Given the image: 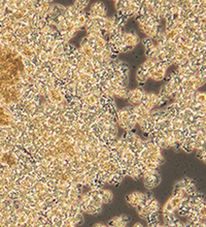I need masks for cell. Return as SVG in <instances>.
I'll return each mask as SVG.
<instances>
[{"label":"cell","instance_id":"cell-1","mask_svg":"<svg viewBox=\"0 0 206 227\" xmlns=\"http://www.w3.org/2000/svg\"><path fill=\"white\" fill-rule=\"evenodd\" d=\"M144 94H145V91H143L141 88L132 89L128 91L126 99L131 103V105H136L138 103H141V99Z\"/></svg>","mask_w":206,"mask_h":227},{"label":"cell","instance_id":"cell-2","mask_svg":"<svg viewBox=\"0 0 206 227\" xmlns=\"http://www.w3.org/2000/svg\"><path fill=\"white\" fill-rule=\"evenodd\" d=\"M122 38L124 43L131 49H134L137 44L140 43L139 36L136 33H134V32H123Z\"/></svg>","mask_w":206,"mask_h":227},{"label":"cell","instance_id":"cell-3","mask_svg":"<svg viewBox=\"0 0 206 227\" xmlns=\"http://www.w3.org/2000/svg\"><path fill=\"white\" fill-rule=\"evenodd\" d=\"M146 73H148V78H151V80L159 82V81H162L165 78L167 70H165L164 68L160 67V66H159V67L154 66L153 68H151V69H148L146 71Z\"/></svg>","mask_w":206,"mask_h":227},{"label":"cell","instance_id":"cell-4","mask_svg":"<svg viewBox=\"0 0 206 227\" xmlns=\"http://www.w3.org/2000/svg\"><path fill=\"white\" fill-rule=\"evenodd\" d=\"M78 51H80V55L86 57V58H88L89 60L93 58V56H94V51H93V49L91 48L90 46H88V44H85V46H80V49H78Z\"/></svg>","mask_w":206,"mask_h":227},{"label":"cell","instance_id":"cell-5","mask_svg":"<svg viewBox=\"0 0 206 227\" xmlns=\"http://www.w3.org/2000/svg\"><path fill=\"white\" fill-rule=\"evenodd\" d=\"M148 76L146 71H144L143 69H142L141 66H140V67H138V69H137V71H136V81L138 82L139 85L142 86L144 83L146 82V80H148Z\"/></svg>","mask_w":206,"mask_h":227},{"label":"cell","instance_id":"cell-6","mask_svg":"<svg viewBox=\"0 0 206 227\" xmlns=\"http://www.w3.org/2000/svg\"><path fill=\"white\" fill-rule=\"evenodd\" d=\"M98 193H99V196L101 197L102 202L108 203V202L112 199V193H111V191H109V190L98 189Z\"/></svg>","mask_w":206,"mask_h":227},{"label":"cell","instance_id":"cell-7","mask_svg":"<svg viewBox=\"0 0 206 227\" xmlns=\"http://www.w3.org/2000/svg\"><path fill=\"white\" fill-rule=\"evenodd\" d=\"M128 88L127 87H123V86H119L117 88H116L114 90V96L119 98H127V94H128Z\"/></svg>","mask_w":206,"mask_h":227},{"label":"cell","instance_id":"cell-8","mask_svg":"<svg viewBox=\"0 0 206 227\" xmlns=\"http://www.w3.org/2000/svg\"><path fill=\"white\" fill-rule=\"evenodd\" d=\"M87 20H88V16L84 13V11L80 14V17H78V19H77L76 24L80 27V29L84 28V27H85L86 23H87Z\"/></svg>","mask_w":206,"mask_h":227},{"label":"cell","instance_id":"cell-9","mask_svg":"<svg viewBox=\"0 0 206 227\" xmlns=\"http://www.w3.org/2000/svg\"><path fill=\"white\" fill-rule=\"evenodd\" d=\"M206 94L204 92H197L195 96V101L199 104H205Z\"/></svg>","mask_w":206,"mask_h":227},{"label":"cell","instance_id":"cell-10","mask_svg":"<svg viewBox=\"0 0 206 227\" xmlns=\"http://www.w3.org/2000/svg\"><path fill=\"white\" fill-rule=\"evenodd\" d=\"M95 46H99V48H101L104 50V49L107 46V40L104 37H98V38L95 39Z\"/></svg>","mask_w":206,"mask_h":227},{"label":"cell","instance_id":"cell-11","mask_svg":"<svg viewBox=\"0 0 206 227\" xmlns=\"http://www.w3.org/2000/svg\"><path fill=\"white\" fill-rule=\"evenodd\" d=\"M156 65V63H154L153 61L151 60V59H146L145 61H144L143 63H142V65H141V68L143 69L144 71H148V69H151V68H153L154 66Z\"/></svg>","mask_w":206,"mask_h":227},{"label":"cell","instance_id":"cell-12","mask_svg":"<svg viewBox=\"0 0 206 227\" xmlns=\"http://www.w3.org/2000/svg\"><path fill=\"white\" fill-rule=\"evenodd\" d=\"M142 43H143V46H144V48H145V51H148V50H149L151 48H153L154 46V43H153V40L151 39H149V38H144L143 40H142Z\"/></svg>","mask_w":206,"mask_h":227},{"label":"cell","instance_id":"cell-13","mask_svg":"<svg viewBox=\"0 0 206 227\" xmlns=\"http://www.w3.org/2000/svg\"><path fill=\"white\" fill-rule=\"evenodd\" d=\"M124 1H120V0H117V1H114V7H116V11L117 13H119V11H122L123 8H124Z\"/></svg>","mask_w":206,"mask_h":227},{"label":"cell","instance_id":"cell-14","mask_svg":"<svg viewBox=\"0 0 206 227\" xmlns=\"http://www.w3.org/2000/svg\"><path fill=\"white\" fill-rule=\"evenodd\" d=\"M38 60L40 61L41 63H45V62H48V54L46 53V52H42V53L40 54L38 57Z\"/></svg>","mask_w":206,"mask_h":227},{"label":"cell","instance_id":"cell-15","mask_svg":"<svg viewBox=\"0 0 206 227\" xmlns=\"http://www.w3.org/2000/svg\"><path fill=\"white\" fill-rule=\"evenodd\" d=\"M73 221H74L76 224H82L83 222H84V217H83V215L80 213H76L74 215V219H73Z\"/></svg>","mask_w":206,"mask_h":227},{"label":"cell","instance_id":"cell-16","mask_svg":"<svg viewBox=\"0 0 206 227\" xmlns=\"http://www.w3.org/2000/svg\"><path fill=\"white\" fill-rule=\"evenodd\" d=\"M3 119L4 120H7V117H6V115H5V113H4V110H2L1 107H0V124H3ZM5 124V123H4Z\"/></svg>","mask_w":206,"mask_h":227}]
</instances>
